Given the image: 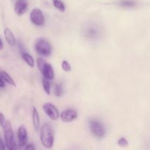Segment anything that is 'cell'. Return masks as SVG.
Instances as JSON below:
<instances>
[{
  "instance_id": "6da1fadb",
  "label": "cell",
  "mask_w": 150,
  "mask_h": 150,
  "mask_svg": "<svg viewBox=\"0 0 150 150\" xmlns=\"http://www.w3.org/2000/svg\"><path fill=\"white\" fill-rule=\"evenodd\" d=\"M40 139L41 144L45 149L52 148L54 143V133L51 125L48 123L42 125L40 132Z\"/></svg>"
},
{
  "instance_id": "7a4b0ae2",
  "label": "cell",
  "mask_w": 150,
  "mask_h": 150,
  "mask_svg": "<svg viewBox=\"0 0 150 150\" xmlns=\"http://www.w3.org/2000/svg\"><path fill=\"white\" fill-rule=\"evenodd\" d=\"M35 51L40 55L48 57L51 55L52 47L50 42L45 39H39L35 43Z\"/></svg>"
},
{
  "instance_id": "3957f363",
  "label": "cell",
  "mask_w": 150,
  "mask_h": 150,
  "mask_svg": "<svg viewBox=\"0 0 150 150\" xmlns=\"http://www.w3.org/2000/svg\"><path fill=\"white\" fill-rule=\"evenodd\" d=\"M89 127L91 133L97 138L101 139L105 135V128L100 122L97 120H91L89 122Z\"/></svg>"
},
{
  "instance_id": "277c9868",
  "label": "cell",
  "mask_w": 150,
  "mask_h": 150,
  "mask_svg": "<svg viewBox=\"0 0 150 150\" xmlns=\"http://www.w3.org/2000/svg\"><path fill=\"white\" fill-rule=\"evenodd\" d=\"M3 129H4L5 146L7 148H9L15 142L14 133H13V127H12L11 122L9 120H7L5 126H4V127Z\"/></svg>"
},
{
  "instance_id": "5b68a950",
  "label": "cell",
  "mask_w": 150,
  "mask_h": 150,
  "mask_svg": "<svg viewBox=\"0 0 150 150\" xmlns=\"http://www.w3.org/2000/svg\"><path fill=\"white\" fill-rule=\"evenodd\" d=\"M42 108H43V111L45 113V114H46L51 120L57 121V120H58V119L59 118L60 115L59 113L58 109H57V107L54 105H53L52 103H45L43 105V106H42Z\"/></svg>"
},
{
  "instance_id": "8992f818",
  "label": "cell",
  "mask_w": 150,
  "mask_h": 150,
  "mask_svg": "<svg viewBox=\"0 0 150 150\" xmlns=\"http://www.w3.org/2000/svg\"><path fill=\"white\" fill-rule=\"evenodd\" d=\"M30 20L32 23L36 26H42L45 23V18L43 13L40 9L34 8L30 13Z\"/></svg>"
},
{
  "instance_id": "52a82bcc",
  "label": "cell",
  "mask_w": 150,
  "mask_h": 150,
  "mask_svg": "<svg viewBox=\"0 0 150 150\" xmlns=\"http://www.w3.org/2000/svg\"><path fill=\"white\" fill-rule=\"evenodd\" d=\"M78 116L79 114L76 110L68 108L63 111L60 114L59 117L61 118L62 121L64 122H71L78 118Z\"/></svg>"
},
{
  "instance_id": "ba28073f",
  "label": "cell",
  "mask_w": 150,
  "mask_h": 150,
  "mask_svg": "<svg viewBox=\"0 0 150 150\" xmlns=\"http://www.w3.org/2000/svg\"><path fill=\"white\" fill-rule=\"evenodd\" d=\"M18 139L19 148L22 149L26 146L28 142V134L26 127L23 125L19 127L18 130Z\"/></svg>"
},
{
  "instance_id": "9c48e42d",
  "label": "cell",
  "mask_w": 150,
  "mask_h": 150,
  "mask_svg": "<svg viewBox=\"0 0 150 150\" xmlns=\"http://www.w3.org/2000/svg\"><path fill=\"white\" fill-rule=\"evenodd\" d=\"M28 7V2L26 0H17L15 4L14 10L18 16H21L26 12Z\"/></svg>"
},
{
  "instance_id": "30bf717a",
  "label": "cell",
  "mask_w": 150,
  "mask_h": 150,
  "mask_svg": "<svg viewBox=\"0 0 150 150\" xmlns=\"http://www.w3.org/2000/svg\"><path fill=\"white\" fill-rule=\"evenodd\" d=\"M40 72L42 73L43 78L45 79H48V80H53L54 78V72L53 70V67L49 63H48L46 62L45 64H44L43 67L42 68V70H40Z\"/></svg>"
},
{
  "instance_id": "8fae6325",
  "label": "cell",
  "mask_w": 150,
  "mask_h": 150,
  "mask_svg": "<svg viewBox=\"0 0 150 150\" xmlns=\"http://www.w3.org/2000/svg\"><path fill=\"white\" fill-rule=\"evenodd\" d=\"M32 119L34 128H35V131L38 132L40 130V116L38 112V110L35 106H32Z\"/></svg>"
},
{
  "instance_id": "7c38bea8",
  "label": "cell",
  "mask_w": 150,
  "mask_h": 150,
  "mask_svg": "<svg viewBox=\"0 0 150 150\" xmlns=\"http://www.w3.org/2000/svg\"><path fill=\"white\" fill-rule=\"evenodd\" d=\"M4 35L6 41L10 46H15L16 45V40L14 35L9 28H5L4 29Z\"/></svg>"
},
{
  "instance_id": "4fadbf2b",
  "label": "cell",
  "mask_w": 150,
  "mask_h": 150,
  "mask_svg": "<svg viewBox=\"0 0 150 150\" xmlns=\"http://www.w3.org/2000/svg\"><path fill=\"white\" fill-rule=\"evenodd\" d=\"M0 78L4 81V82L13 86H16V82L13 79V78L5 71H0Z\"/></svg>"
},
{
  "instance_id": "5bb4252c",
  "label": "cell",
  "mask_w": 150,
  "mask_h": 150,
  "mask_svg": "<svg viewBox=\"0 0 150 150\" xmlns=\"http://www.w3.org/2000/svg\"><path fill=\"white\" fill-rule=\"evenodd\" d=\"M22 58L24 60L25 62L28 64L30 67H35V60H34L33 57L28 53H23L22 54Z\"/></svg>"
},
{
  "instance_id": "9a60e30c",
  "label": "cell",
  "mask_w": 150,
  "mask_h": 150,
  "mask_svg": "<svg viewBox=\"0 0 150 150\" xmlns=\"http://www.w3.org/2000/svg\"><path fill=\"white\" fill-rule=\"evenodd\" d=\"M42 87L47 95H49L51 94V83H50L49 80L44 79V78L42 79Z\"/></svg>"
},
{
  "instance_id": "2e32d148",
  "label": "cell",
  "mask_w": 150,
  "mask_h": 150,
  "mask_svg": "<svg viewBox=\"0 0 150 150\" xmlns=\"http://www.w3.org/2000/svg\"><path fill=\"white\" fill-rule=\"evenodd\" d=\"M52 1L53 4L56 8L59 10L61 12H64L65 10V6L62 0H52Z\"/></svg>"
},
{
  "instance_id": "e0dca14e",
  "label": "cell",
  "mask_w": 150,
  "mask_h": 150,
  "mask_svg": "<svg viewBox=\"0 0 150 150\" xmlns=\"http://www.w3.org/2000/svg\"><path fill=\"white\" fill-rule=\"evenodd\" d=\"M54 95L57 97H61L62 95H63V88L61 84H55L54 86Z\"/></svg>"
},
{
  "instance_id": "ac0fdd59",
  "label": "cell",
  "mask_w": 150,
  "mask_h": 150,
  "mask_svg": "<svg viewBox=\"0 0 150 150\" xmlns=\"http://www.w3.org/2000/svg\"><path fill=\"white\" fill-rule=\"evenodd\" d=\"M120 5L125 7H133L136 6V2L133 0H122L120 2Z\"/></svg>"
},
{
  "instance_id": "d6986e66",
  "label": "cell",
  "mask_w": 150,
  "mask_h": 150,
  "mask_svg": "<svg viewBox=\"0 0 150 150\" xmlns=\"http://www.w3.org/2000/svg\"><path fill=\"white\" fill-rule=\"evenodd\" d=\"M117 144L120 146V147H127L128 146V142L127 141V139L124 137L120 138V139L117 142Z\"/></svg>"
},
{
  "instance_id": "ffe728a7",
  "label": "cell",
  "mask_w": 150,
  "mask_h": 150,
  "mask_svg": "<svg viewBox=\"0 0 150 150\" xmlns=\"http://www.w3.org/2000/svg\"><path fill=\"white\" fill-rule=\"evenodd\" d=\"M62 68L64 71L65 72H70L71 70V66H70V63L68 62L66 60H64V61L62 62Z\"/></svg>"
},
{
  "instance_id": "44dd1931",
  "label": "cell",
  "mask_w": 150,
  "mask_h": 150,
  "mask_svg": "<svg viewBox=\"0 0 150 150\" xmlns=\"http://www.w3.org/2000/svg\"><path fill=\"white\" fill-rule=\"evenodd\" d=\"M6 122H7V120H6L5 117H4V115L2 113L0 112V126L2 128H4L6 125Z\"/></svg>"
},
{
  "instance_id": "7402d4cb",
  "label": "cell",
  "mask_w": 150,
  "mask_h": 150,
  "mask_svg": "<svg viewBox=\"0 0 150 150\" xmlns=\"http://www.w3.org/2000/svg\"><path fill=\"white\" fill-rule=\"evenodd\" d=\"M97 33H98V32H97L96 29H93V28H91V29H89L88 30L87 35L89 37H91V38H94V37L97 36Z\"/></svg>"
},
{
  "instance_id": "603a6c76",
  "label": "cell",
  "mask_w": 150,
  "mask_h": 150,
  "mask_svg": "<svg viewBox=\"0 0 150 150\" xmlns=\"http://www.w3.org/2000/svg\"><path fill=\"white\" fill-rule=\"evenodd\" d=\"M23 150H35V146L33 144H26Z\"/></svg>"
},
{
  "instance_id": "cb8c5ba5",
  "label": "cell",
  "mask_w": 150,
  "mask_h": 150,
  "mask_svg": "<svg viewBox=\"0 0 150 150\" xmlns=\"http://www.w3.org/2000/svg\"><path fill=\"white\" fill-rule=\"evenodd\" d=\"M7 149H8V150H18V146L17 144H16V142H14V143H13L10 147L7 148Z\"/></svg>"
},
{
  "instance_id": "d4e9b609",
  "label": "cell",
  "mask_w": 150,
  "mask_h": 150,
  "mask_svg": "<svg viewBox=\"0 0 150 150\" xmlns=\"http://www.w3.org/2000/svg\"><path fill=\"white\" fill-rule=\"evenodd\" d=\"M5 145H4V142L1 140V139L0 138V150H5Z\"/></svg>"
},
{
  "instance_id": "484cf974",
  "label": "cell",
  "mask_w": 150,
  "mask_h": 150,
  "mask_svg": "<svg viewBox=\"0 0 150 150\" xmlns=\"http://www.w3.org/2000/svg\"><path fill=\"white\" fill-rule=\"evenodd\" d=\"M5 86V83L4 81L0 78V88H4Z\"/></svg>"
},
{
  "instance_id": "4316f807",
  "label": "cell",
  "mask_w": 150,
  "mask_h": 150,
  "mask_svg": "<svg viewBox=\"0 0 150 150\" xmlns=\"http://www.w3.org/2000/svg\"><path fill=\"white\" fill-rule=\"evenodd\" d=\"M3 48H4V46H3V42H2V41H1V40L0 39V51H1V50H2Z\"/></svg>"
}]
</instances>
